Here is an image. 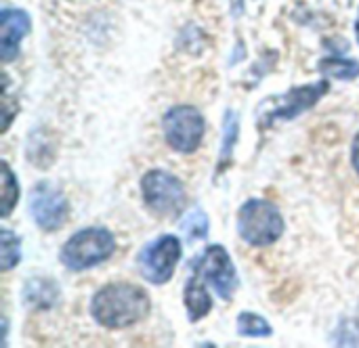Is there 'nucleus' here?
I'll list each match as a JSON object with an SVG mask.
<instances>
[{
  "mask_svg": "<svg viewBox=\"0 0 359 348\" xmlns=\"http://www.w3.org/2000/svg\"><path fill=\"white\" fill-rule=\"evenodd\" d=\"M151 311L147 292L130 284H111L101 288L90 302V315L107 330H124L143 321Z\"/></svg>",
  "mask_w": 359,
  "mask_h": 348,
  "instance_id": "nucleus-1",
  "label": "nucleus"
},
{
  "mask_svg": "<svg viewBox=\"0 0 359 348\" xmlns=\"http://www.w3.org/2000/svg\"><path fill=\"white\" fill-rule=\"evenodd\" d=\"M116 252V239L107 229L88 227L74 233L61 248V263L69 271H84L105 263Z\"/></svg>",
  "mask_w": 359,
  "mask_h": 348,
  "instance_id": "nucleus-2",
  "label": "nucleus"
},
{
  "mask_svg": "<svg viewBox=\"0 0 359 348\" xmlns=\"http://www.w3.org/2000/svg\"><path fill=\"white\" fill-rule=\"evenodd\" d=\"M238 233L246 244L255 248L271 246L284 233L282 212L271 202L248 200L238 214Z\"/></svg>",
  "mask_w": 359,
  "mask_h": 348,
  "instance_id": "nucleus-3",
  "label": "nucleus"
},
{
  "mask_svg": "<svg viewBox=\"0 0 359 348\" xmlns=\"http://www.w3.org/2000/svg\"><path fill=\"white\" fill-rule=\"evenodd\" d=\"M141 191H143L145 206L158 216L175 218L185 210L187 204L185 185L170 172L149 170L141 179Z\"/></svg>",
  "mask_w": 359,
  "mask_h": 348,
  "instance_id": "nucleus-4",
  "label": "nucleus"
},
{
  "mask_svg": "<svg viewBox=\"0 0 359 348\" xmlns=\"http://www.w3.org/2000/svg\"><path fill=\"white\" fill-rule=\"evenodd\" d=\"M162 130L166 143L179 153H194L202 145L204 116L191 105H175L164 113Z\"/></svg>",
  "mask_w": 359,
  "mask_h": 348,
  "instance_id": "nucleus-5",
  "label": "nucleus"
},
{
  "mask_svg": "<svg viewBox=\"0 0 359 348\" xmlns=\"http://www.w3.org/2000/svg\"><path fill=\"white\" fill-rule=\"evenodd\" d=\"M179 258H181V242L175 235H162L141 250L137 265L141 275L149 284L162 286L172 277Z\"/></svg>",
  "mask_w": 359,
  "mask_h": 348,
  "instance_id": "nucleus-6",
  "label": "nucleus"
},
{
  "mask_svg": "<svg viewBox=\"0 0 359 348\" xmlns=\"http://www.w3.org/2000/svg\"><path fill=\"white\" fill-rule=\"evenodd\" d=\"M326 92H328L326 80H320V82L307 84V86H294L290 92L278 97L273 107H265L267 111L259 116L261 128H267L278 120H292V118L301 116L303 111L311 109Z\"/></svg>",
  "mask_w": 359,
  "mask_h": 348,
  "instance_id": "nucleus-7",
  "label": "nucleus"
},
{
  "mask_svg": "<svg viewBox=\"0 0 359 348\" xmlns=\"http://www.w3.org/2000/svg\"><path fill=\"white\" fill-rule=\"evenodd\" d=\"M198 273L202 279H206L215 288L219 298L229 300L233 296L236 286H238V275H236L231 256L227 254V250L223 246L206 248V252L198 260Z\"/></svg>",
  "mask_w": 359,
  "mask_h": 348,
  "instance_id": "nucleus-8",
  "label": "nucleus"
},
{
  "mask_svg": "<svg viewBox=\"0 0 359 348\" xmlns=\"http://www.w3.org/2000/svg\"><path fill=\"white\" fill-rule=\"evenodd\" d=\"M29 212L42 231H57L69 214V204L59 189L40 183L29 193Z\"/></svg>",
  "mask_w": 359,
  "mask_h": 348,
  "instance_id": "nucleus-9",
  "label": "nucleus"
},
{
  "mask_svg": "<svg viewBox=\"0 0 359 348\" xmlns=\"http://www.w3.org/2000/svg\"><path fill=\"white\" fill-rule=\"evenodd\" d=\"M0 53L8 63L19 55V44L32 27L29 15L19 8H4L0 13Z\"/></svg>",
  "mask_w": 359,
  "mask_h": 348,
  "instance_id": "nucleus-10",
  "label": "nucleus"
},
{
  "mask_svg": "<svg viewBox=\"0 0 359 348\" xmlns=\"http://www.w3.org/2000/svg\"><path fill=\"white\" fill-rule=\"evenodd\" d=\"M59 300V288L46 277L27 279L23 286V302L32 309H50Z\"/></svg>",
  "mask_w": 359,
  "mask_h": 348,
  "instance_id": "nucleus-11",
  "label": "nucleus"
},
{
  "mask_svg": "<svg viewBox=\"0 0 359 348\" xmlns=\"http://www.w3.org/2000/svg\"><path fill=\"white\" fill-rule=\"evenodd\" d=\"M183 300H185V307H187V313H189V321H200L212 309L210 294H208V290L204 288V284H202V279L198 275H194L185 284Z\"/></svg>",
  "mask_w": 359,
  "mask_h": 348,
  "instance_id": "nucleus-12",
  "label": "nucleus"
},
{
  "mask_svg": "<svg viewBox=\"0 0 359 348\" xmlns=\"http://www.w3.org/2000/svg\"><path fill=\"white\" fill-rule=\"evenodd\" d=\"M238 132H240V124H238V116L229 109L225 111V122H223V145H221V162L217 166V170H223L229 162H231V153L238 141Z\"/></svg>",
  "mask_w": 359,
  "mask_h": 348,
  "instance_id": "nucleus-13",
  "label": "nucleus"
},
{
  "mask_svg": "<svg viewBox=\"0 0 359 348\" xmlns=\"http://www.w3.org/2000/svg\"><path fill=\"white\" fill-rule=\"evenodd\" d=\"M21 260V242L19 237L8 231L2 229L0 231V269L2 271H11L13 267H17Z\"/></svg>",
  "mask_w": 359,
  "mask_h": 348,
  "instance_id": "nucleus-14",
  "label": "nucleus"
},
{
  "mask_svg": "<svg viewBox=\"0 0 359 348\" xmlns=\"http://www.w3.org/2000/svg\"><path fill=\"white\" fill-rule=\"evenodd\" d=\"M2 218H6L13 208L17 206V200H19V183H17V176L13 174V170L8 168L6 162H2Z\"/></svg>",
  "mask_w": 359,
  "mask_h": 348,
  "instance_id": "nucleus-15",
  "label": "nucleus"
},
{
  "mask_svg": "<svg viewBox=\"0 0 359 348\" xmlns=\"http://www.w3.org/2000/svg\"><path fill=\"white\" fill-rule=\"evenodd\" d=\"M238 334L248 338H269L271 326L255 313H242L238 317Z\"/></svg>",
  "mask_w": 359,
  "mask_h": 348,
  "instance_id": "nucleus-16",
  "label": "nucleus"
},
{
  "mask_svg": "<svg viewBox=\"0 0 359 348\" xmlns=\"http://www.w3.org/2000/svg\"><path fill=\"white\" fill-rule=\"evenodd\" d=\"M320 69L328 76H334L339 80H351L359 76V63L343 57H328L320 63Z\"/></svg>",
  "mask_w": 359,
  "mask_h": 348,
  "instance_id": "nucleus-17",
  "label": "nucleus"
},
{
  "mask_svg": "<svg viewBox=\"0 0 359 348\" xmlns=\"http://www.w3.org/2000/svg\"><path fill=\"white\" fill-rule=\"evenodd\" d=\"M181 231L187 242H198L208 235V218L200 208H194L181 223Z\"/></svg>",
  "mask_w": 359,
  "mask_h": 348,
  "instance_id": "nucleus-18",
  "label": "nucleus"
},
{
  "mask_svg": "<svg viewBox=\"0 0 359 348\" xmlns=\"http://www.w3.org/2000/svg\"><path fill=\"white\" fill-rule=\"evenodd\" d=\"M351 164H353V168H355L359 176V132L358 137L353 139V147H351Z\"/></svg>",
  "mask_w": 359,
  "mask_h": 348,
  "instance_id": "nucleus-19",
  "label": "nucleus"
},
{
  "mask_svg": "<svg viewBox=\"0 0 359 348\" xmlns=\"http://www.w3.org/2000/svg\"><path fill=\"white\" fill-rule=\"evenodd\" d=\"M355 34H358V38H359V15H358V21H355Z\"/></svg>",
  "mask_w": 359,
  "mask_h": 348,
  "instance_id": "nucleus-20",
  "label": "nucleus"
}]
</instances>
